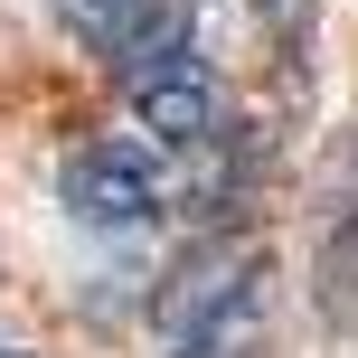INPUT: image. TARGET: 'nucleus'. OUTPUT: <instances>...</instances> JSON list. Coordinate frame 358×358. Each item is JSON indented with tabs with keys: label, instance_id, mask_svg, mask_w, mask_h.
<instances>
[{
	"label": "nucleus",
	"instance_id": "obj_1",
	"mask_svg": "<svg viewBox=\"0 0 358 358\" xmlns=\"http://www.w3.org/2000/svg\"><path fill=\"white\" fill-rule=\"evenodd\" d=\"M123 94H132V123H142L161 151H208L217 123H227L217 66L198 57V38L179 29V19H151V29L123 48Z\"/></svg>",
	"mask_w": 358,
	"mask_h": 358
},
{
	"label": "nucleus",
	"instance_id": "obj_2",
	"mask_svg": "<svg viewBox=\"0 0 358 358\" xmlns=\"http://www.w3.org/2000/svg\"><path fill=\"white\" fill-rule=\"evenodd\" d=\"M179 198V179L161 170V142H132V132H104V142H76L57 161V208L85 236H142L161 227Z\"/></svg>",
	"mask_w": 358,
	"mask_h": 358
},
{
	"label": "nucleus",
	"instance_id": "obj_3",
	"mask_svg": "<svg viewBox=\"0 0 358 358\" xmlns=\"http://www.w3.org/2000/svg\"><path fill=\"white\" fill-rule=\"evenodd\" d=\"M255 302H264V255L255 245H198L189 264L170 273L161 292H151V330L161 340H198V330H236L255 321Z\"/></svg>",
	"mask_w": 358,
	"mask_h": 358
},
{
	"label": "nucleus",
	"instance_id": "obj_4",
	"mask_svg": "<svg viewBox=\"0 0 358 358\" xmlns=\"http://www.w3.org/2000/svg\"><path fill=\"white\" fill-rule=\"evenodd\" d=\"M57 19H66L85 48H113V57H123L132 38L161 19V0H57Z\"/></svg>",
	"mask_w": 358,
	"mask_h": 358
},
{
	"label": "nucleus",
	"instance_id": "obj_5",
	"mask_svg": "<svg viewBox=\"0 0 358 358\" xmlns=\"http://www.w3.org/2000/svg\"><path fill=\"white\" fill-rule=\"evenodd\" d=\"M245 10H255V38H264L283 66L311 57V38H321V0H245Z\"/></svg>",
	"mask_w": 358,
	"mask_h": 358
},
{
	"label": "nucleus",
	"instance_id": "obj_6",
	"mask_svg": "<svg viewBox=\"0 0 358 358\" xmlns=\"http://www.w3.org/2000/svg\"><path fill=\"white\" fill-rule=\"evenodd\" d=\"M0 358H29V349H0Z\"/></svg>",
	"mask_w": 358,
	"mask_h": 358
}]
</instances>
